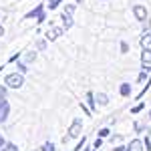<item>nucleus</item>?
I'll return each instance as SVG.
<instances>
[{
	"label": "nucleus",
	"instance_id": "nucleus-1",
	"mask_svg": "<svg viewBox=\"0 0 151 151\" xmlns=\"http://www.w3.org/2000/svg\"><path fill=\"white\" fill-rule=\"evenodd\" d=\"M4 85H6L8 89H20L24 85L22 73H10V75H6V77H4Z\"/></svg>",
	"mask_w": 151,
	"mask_h": 151
},
{
	"label": "nucleus",
	"instance_id": "nucleus-2",
	"mask_svg": "<svg viewBox=\"0 0 151 151\" xmlns=\"http://www.w3.org/2000/svg\"><path fill=\"white\" fill-rule=\"evenodd\" d=\"M8 113H10V105L4 97H0V123H4L8 119Z\"/></svg>",
	"mask_w": 151,
	"mask_h": 151
},
{
	"label": "nucleus",
	"instance_id": "nucleus-3",
	"mask_svg": "<svg viewBox=\"0 0 151 151\" xmlns=\"http://www.w3.org/2000/svg\"><path fill=\"white\" fill-rule=\"evenodd\" d=\"M63 32H65V26H52V28H48V30H47V35H45V36H47V40H57Z\"/></svg>",
	"mask_w": 151,
	"mask_h": 151
},
{
	"label": "nucleus",
	"instance_id": "nucleus-4",
	"mask_svg": "<svg viewBox=\"0 0 151 151\" xmlns=\"http://www.w3.org/2000/svg\"><path fill=\"white\" fill-rule=\"evenodd\" d=\"M81 129H83V121L81 119H75L73 125L69 127V137H79L81 135Z\"/></svg>",
	"mask_w": 151,
	"mask_h": 151
},
{
	"label": "nucleus",
	"instance_id": "nucleus-5",
	"mask_svg": "<svg viewBox=\"0 0 151 151\" xmlns=\"http://www.w3.org/2000/svg\"><path fill=\"white\" fill-rule=\"evenodd\" d=\"M133 14H135V18H137L139 22H145V20H147V8L141 6V4L133 6Z\"/></svg>",
	"mask_w": 151,
	"mask_h": 151
},
{
	"label": "nucleus",
	"instance_id": "nucleus-6",
	"mask_svg": "<svg viewBox=\"0 0 151 151\" xmlns=\"http://www.w3.org/2000/svg\"><path fill=\"white\" fill-rule=\"evenodd\" d=\"M42 12H45V6H42V4H38V6H35L30 12H26V14H24V18H38Z\"/></svg>",
	"mask_w": 151,
	"mask_h": 151
},
{
	"label": "nucleus",
	"instance_id": "nucleus-7",
	"mask_svg": "<svg viewBox=\"0 0 151 151\" xmlns=\"http://www.w3.org/2000/svg\"><path fill=\"white\" fill-rule=\"evenodd\" d=\"M127 149H129V151H145V145H143V141L133 139V141L127 145Z\"/></svg>",
	"mask_w": 151,
	"mask_h": 151
},
{
	"label": "nucleus",
	"instance_id": "nucleus-8",
	"mask_svg": "<svg viewBox=\"0 0 151 151\" xmlns=\"http://www.w3.org/2000/svg\"><path fill=\"white\" fill-rule=\"evenodd\" d=\"M141 47L143 48H151V32H143V36H141Z\"/></svg>",
	"mask_w": 151,
	"mask_h": 151
},
{
	"label": "nucleus",
	"instance_id": "nucleus-9",
	"mask_svg": "<svg viewBox=\"0 0 151 151\" xmlns=\"http://www.w3.org/2000/svg\"><path fill=\"white\" fill-rule=\"evenodd\" d=\"M63 26H65V30H69L70 26H73V14L63 12Z\"/></svg>",
	"mask_w": 151,
	"mask_h": 151
},
{
	"label": "nucleus",
	"instance_id": "nucleus-10",
	"mask_svg": "<svg viewBox=\"0 0 151 151\" xmlns=\"http://www.w3.org/2000/svg\"><path fill=\"white\" fill-rule=\"evenodd\" d=\"M141 63H143V65H151V48H143V52H141Z\"/></svg>",
	"mask_w": 151,
	"mask_h": 151
},
{
	"label": "nucleus",
	"instance_id": "nucleus-11",
	"mask_svg": "<svg viewBox=\"0 0 151 151\" xmlns=\"http://www.w3.org/2000/svg\"><path fill=\"white\" fill-rule=\"evenodd\" d=\"M85 99H87V107H89V109H91V111H95V103H97V99H95V95L91 93V91H89V93H87V97H85Z\"/></svg>",
	"mask_w": 151,
	"mask_h": 151
},
{
	"label": "nucleus",
	"instance_id": "nucleus-12",
	"mask_svg": "<svg viewBox=\"0 0 151 151\" xmlns=\"http://www.w3.org/2000/svg\"><path fill=\"white\" fill-rule=\"evenodd\" d=\"M119 93L123 95V97H129V95H131V85H129V83H123V85L119 87Z\"/></svg>",
	"mask_w": 151,
	"mask_h": 151
},
{
	"label": "nucleus",
	"instance_id": "nucleus-13",
	"mask_svg": "<svg viewBox=\"0 0 151 151\" xmlns=\"http://www.w3.org/2000/svg\"><path fill=\"white\" fill-rule=\"evenodd\" d=\"M147 77H149V65H143V70L139 73V83H143Z\"/></svg>",
	"mask_w": 151,
	"mask_h": 151
},
{
	"label": "nucleus",
	"instance_id": "nucleus-14",
	"mask_svg": "<svg viewBox=\"0 0 151 151\" xmlns=\"http://www.w3.org/2000/svg\"><path fill=\"white\" fill-rule=\"evenodd\" d=\"M95 99H97V103H99V105H103V107H105L107 103H109V99H107V95H105V93L95 95Z\"/></svg>",
	"mask_w": 151,
	"mask_h": 151
},
{
	"label": "nucleus",
	"instance_id": "nucleus-15",
	"mask_svg": "<svg viewBox=\"0 0 151 151\" xmlns=\"http://www.w3.org/2000/svg\"><path fill=\"white\" fill-rule=\"evenodd\" d=\"M2 151H20V149H18L16 145H12V143H6V145H4V149H2Z\"/></svg>",
	"mask_w": 151,
	"mask_h": 151
},
{
	"label": "nucleus",
	"instance_id": "nucleus-16",
	"mask_svg": "<svg viewBox=\"0 0 151 151\" xmlns=\"http://www.w3.org/2000/svg\"><path fill=\"white\" fill-rule=\"evenodd\" d=\"M85 141H87V137L83 135V139L79 141V145H77V147H75V149H73V151H83V147H85Z\"/></svg>",
	"mask_w": 151,
	"mask_h": 151
},
{
	"label": "nucleus",
	"instance_id": "nucleus-17",
	"mask_svg": "<svg viewBox=\"0 0 151 151\" xmlns=\"http://www.w3.org/2000/svg\"><path fill=\"white\" fill-rule=\"evenodd\" d=\"M60 2H63V0H48V8H50V10H52V8H57Z\"/></svg>",
	"mask_w": 151,
	"mask_h": 151
},
{
	"label": "nucleus",
	"instance_id": "nucleus-18",
	"mask_svg": "<svg viewBox=\"0 0 151 151\" xmlns=\"http://www.w3.org/2000/svg\"><path fill=\"white\" fill-rule=\"evenodd\" d=\"M143 107H145V105H143V103L135 105V107H133V109H131V113H133V115H137V113H139V111H141V109H143Z\"/></svg>",
	"mask_w": 151,
	"mask_h": 151
},
{
	"label": "nucleus",
	"instance_id": "nucleus-19",
	"mask_svg": "<svg viewBox=\"0 0 151 151\" xmlns=\"http://www.w3.org/2000/svg\"><path fill=\"white\" fill-rule=\"evenodd\" d=\"M101 145H103V137H97V141L93 143V149H101Z\"/></svg>",
	"mask_w": 151,
	"mask_h": 151
},
{
	"label": "nucleus",
	"instance_id": "nucleus-20",
	"mask_svg": "<svg viewBox=\"0 0 151 151\" xmlns=\"http://www.w3.org/2000/svg\"><path fill=\"white\" fill-rule=\"evenodd\" d=\"M109 133H111V131L105 127V129H101V131H99V137H103V139H105V137H109Z\"/></svg>",
	"mask_w": 151,
	"mask_h": 151
},
{
	"label": "nucleus",
	"instance_id": "nucleus-21",
	"mask_svg": "<svg viewBox=\"0 0 151 151\" xmlns=\"http://www.w3.org/2000/svg\"><path fill=\"white\" fill-rule=\"evenodd\" d=\"M42 151H55V145L52 143H45L42 145Z\"/></svg>",
	"mask_w": 151,
	"mask_h": 151
},
{
	"label": "nucleus",
	"instance_id": "nucleus-22",
	"mask_svg": "<svg viewBox=\"0 0 151 151\" xmlns=\"http://www.w3.org/2000/svg\"><path fill=\"white\" fill-rule=\"evenodd\" d=\"M45 47H47V40H38V42H36V48H38V50H45Z\"/></svg>",
	"mask_w": 151,
	"mask_h": 151
},
{
	"label": "nucleus",
	"instance_id": "nucleus-23",
	"mask_svg": "<svg viewBox=\"0 0 151 151\" xmlns=\"http://www.w3.org/2000/svg\"><path fill=\"white\" fill-rule=\"evenodd\" d=\"M143 145H145V149H147V151L151 149V141H149V137H145V141H143Z\"/></svg>",
	"mask_w": 151,
	"mask_h": 151
},
{
	"label": "nucleus",
	"instance_id": "nucleus-24",
	"mask_svg": "<svg viewBox=\"0 0 151 151\" xmlns=\"http://www.w3.org/2000/svg\"><path fill=\"white\" fill-rule=\"evenodd\" d=\"M73 10H75V6H73V4H69V6H65V12H67V14H73Z\"/></svg>",
	"mask_w": 151,
	"mask_h": 151
},
{
	"label": "nucleus",
	"instance_id": "nucleus-25",
	"mask_svg": "<svg viewBox=\"0 0 151 151\" xmlns=\"http://www.w3.org/2000/svg\"><path fill=\"white\" fill-rule=\"evenodd\" d=\"M16 69H18V73H26V70H28V69L22 65V63H18V67H16Z\"/></svg>",
	"mask_w": 151,
	"mask_h": 151
},
{
	"label": "nucleus",
	"instance_id": "nucleus-26",
	"mask_svg": "<svg viewBox=\"0 0 151 151\" xmlns=\"http://www.w3.org/2000/svg\"><path fill=\"white\" fill-rule=\"evenodd\" d=\"M4 145H6V141H4V137H2V133H0V151L4 149Z\"/></svg>",
	"mask_w": 151,
	"mask_h": 151
},
{
	"label": "nucleus",
	"instance_id": "nucleus-27",
	"mask_svg": "<svg viewBox=\"0 0 151 151\" xmlns=\"http://www.w3.org/2000/svg\"><path fill=\"white\" fill-rule=\"evenodd\" d=\"M6 89L8 87H0V97H6Z\"/></svg>",
	"mask_w": 151,
	"mask_h": 151
},
{
	"label": "nucleus",
	"instance_id": "nucleus-28",
	"mask_svg": "<svg viewBox=\"0 0 151 151\" xmlns=\"http://www.w3.org/2000/svg\"><path fill=\"white\" fill-rule=\"evenodd\" d=\"M35 58H36V55H35V52H30V55H26V60H35Z\"/></svg>",
	"mask_w": 151,
	"mask_h": 151
},
{
	"label": "nucleus",
	"instance_id": "nucleus-29",
	"mask_svg": "<svg viewBox=\"0 0 151 151\" xmlns=\"http://www.w3.org/2000/svg\"><path fill=\"white\" fill-rule=\"evenodd\" d=\"M36 22H38V24H40V22H45V12H42V14H40V16L36 18Z\"/></svg>",
	"mask_w": 151,
	"mask_h": 151
},
{
	"label": "nucleus",
	"instance_id": "nucleus-30",
	"mask_svg": "<svg viewBox=\"0 0 151 151\" xmlns=\"http://www.w3.org/2000/svg\"><path fill=\"white\" fill-rule=\"evenodd\" d=\"M127 48H129L127 42H121V50H123V52H127Z\"/></svg>",
	"mask_w": 151,
	"mask_h": 151
},
{
	"label": "nucleus",
	"instance_id": "nucleus-31",
	"mask_svg": "<svg viewBox=\"0 0 151 151\" xmlns=\"http://www.w3.org/2000/svg\"><path fill=\"white\" fill-rule=\"evenodd\" d=\"M18 57H20V52H16V55H12V57H10V63H14V60H16Z\"/></svg>",
	"mask_w": 151,
	"mask_h": 151
},
{
	"label": "nucleus",
	"instance_id": "nucleus-32",
	"mask_svg": "<svg viewBox=\"0 0 151 151\" xmlns=\"http://www.w3.org/2000/svg\"><path fill=\"white\" fill-rule=\"evenodd\" d=\"M113 151H129V149H127V147H115Z\"/></svg>",
	"mask_w": 151,
	"mask_h": 151
},
{
	"label": "nucleus",
	"instance_id": "nucleus-33",
	"mask_svg": "<svg viewBox=\"0 0 151 151\" xmlns=\"http://www.w3.org/2000/svg\"><path fill=\"white\" fill-rule=\"evenodd\" d=\"M0 36H4V26L0 24Z\"/></svg>",
	"mask_w": 151,
	"mask_h": 151
},
{
	"label": "nucleus",
	"instance_id": "nucleus-34",
	"mask_svg": "<svg viewBox=\"0 0 151 151\" xmlns=\"http://www.w3.org/2000/svg\"><path fill=\"white\" fill-rule=\"evenodd\" d=\"M83 151H91V147H83Z\"/></svg>",
	"mask_w": 151,
	"mask_h": 151
},
{
	"label": "nucleus",
	"instance_id": "nucleus-35",
	"mask_svg": "<svg viewBox=\"0 0 151 151\" xmlns=\"http://www.w3.org/2000/svg\"><path fill=\"white\" fill-rule=\"evenodd\" d=\"M77 4H83V0H77Z\"/></svg>",
	"mask_w": 151,
	"mask_h": 151
},
{
	"label": "nucleus",
	"instance_id": "nucleus-36",
	"mask_svg": "<svg viewBox=\"0 0 151 151\" xmlns=\"http://www.w3.org/2000/svg\"><path fill=\"white\" fill-rule=\"evenodd\" d=\"M149 117H151V111H149Z\"/></svg>",
	"mask_w": 151,
	"mask_h": 151
},
{
	"label": "nucleus",
	"instance_id": "nucleus-37",
	"mask_svg": "<svg viewBox=\"0 0 151 151\" xmlns=\"http://www.w3.org/2000/svg\"><path fill=\"white\" fill-rule=\"evenodd\" d=\"M95 151H99V149H95Z\"/></svg>",
	"mask_w": 151,
	"mask_h": 151
}]
</instances>
